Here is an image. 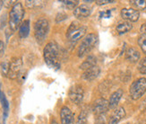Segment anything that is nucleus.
Wrapping results in <instances>:
<instances>
[{
    "mask_svg": "<svg viewBox=\"0 0 146 124\" xmlns=\"http://www.w3.org/2000/svg\"><path fill=\"white\" fill-rule=\"evenodd\" d=\"M60 120L61 124H74V115L68 107L64 106L60 111Z\"/></svg>",
    "mask_w": 146,
    "mask_h": 124,
    "instance_id": "9b49d317",
    "label": "nucleus"
},
{
    "mask_svg": "<svg viewBox=\"0 0 146 124\" xmlns=\"http://www.w3.org/2000/svg\"><path fill=\"white\" fill-rule=\"evenodd\" d=\"M125 116V111L123 107H118L115 109L113 113L110 115L109 124H117Z\"/></svg>",
    "mask_w": 146,
    "mask_h": 124,
    "instance_id": "4468645a",
    "label": "nucleus"
},
{
    "mask_svg": "<svg viewBox=\"0 0 146 124\" xmlns=\"http://www.w3.org/2000/svg\"><path fill=\"white\" fill-rule=\"evenodd\" d=\"M62 3L65 5H66L68 8H72V9H75L77 7L79 1H62Z\"/></svg>",
    "mask_w": 146,
    "mask_h": 124,
    "instance_id": "a878e982",
    "label": "nucleus"
},
{
    "mask_svg": "<svg viewBox=\"0 0 146 124\" xmlns=\"http://www.w3.org/2000/svg\"><path fill=\"white\" fill-rule=\"evenodd\" d=\"M130 96L133 100H138L146 92V79L144 77L138 78L130 86Z\"/></svg>",
    "mask_w": 146,
    "mask_h": 124,
    "instance_id": "423d86ee",
    "label": "nucleus"
},
{
    "mask_svg": "<svg viewBox=\"0 0 146 124\" xmlns=\"http://www.w3.org/2000/svg\"><path fill=\"white\" fill-rule=\"evenodd\" d=\"M87 118H88V111L86 109L82 110V112L78 115V118L76 120L75 124H87Z\"/></svg>",
    "mask_w": 146,
    "mask_h": 124,
    "instance_id": "412c9836",
    "label": "nucleus"
},
{
    "mask_svg": "<svg viewBox=\"0 0 146 124\" xmlns=\"http://www.w3.org/2000/svg\"><path fill=\"white\" fill-rule=\"evenodd\" d=\"M3 5H4V1H1V0H0V10H1V8L3 7Z\"/></svg>",
    "mask_w": 146,
    "mask_h": 124,
    "instance_id": "473e14b6",
    "label": "nucleus"
},
{
    "mask_svg": "<svg viewBox=\"0 0 146 124\" xmlns=\"http://www.w3.org/2000/svg\"><path fill=\"white\" fill-rule=\"evenodd\" d=\"M87 32L86 26H81L76 22H73L69 26L66 32V38L68 41L75 42L84 37Z\"/></svg>",
    "mask_w": 146,
    "mask_h": 124,
    "instance_id": "39448f33",
    "label": "nucleus"
},
{
    "mask_svg": "<svg viewBox=\"0 0 146 124\" xmlns=\"http://www.w3.org/2000/svg\"><path fill=\"white\" fill-rule=\"evenodd\" d=\"M49 32V23L47 19H39L34 24V35L38 42H43Z\"/></svg>",
    "mask_w": 146,
    "mask_h": 124,
    "instance_id": "20e7f679",
    "label": "nucleus"
},
{
    "mask_svg": "<svg viewBox=\"0 0 146 124\" xmlns=\"http://www.w3.org/2000/svg\"><path fill=\"white\" fill-rule=\"evenodd\" d=\"M133 27V25L130 22H127V21H125V22H122V23H119L117 25V32H118V34H126V32H128Z\"/></svg>",
    "mask_w": 146,
    "mask_h": 124,
    "instance_id": "aec40b11",
    "label": "nucleus"
},
{
    "mask_svg": "<svg viewBox=\"0 0 146 124\" xmlns=\"http://www.w3.org/2000/svg\"><path fill=\"white\" fill-rule=\"evenodd\" d=\"M125 60L131 63H136L140 60V52L135 48H129L125 51Z\"/></svg>",
    "mask_w": 146,
    "mask_h": 124,
    "instance_id": "2eb2a0df",
    "label": "nucleus"
},
{
    "mask_svg": "<svg viewBox=\"0 0 146 124\" xmlns=\"http://www.w3.org/2000/svg\"><path fill=\"white\" fill-rule=\"evenodd\" d=\"M110 16H111V10H107V11L100 13V18H110Z\"/></svg>",
    "mask_w": 146,
    "mask_h": 124,
    "instance_id": "bb28decb",
    "label": "nucleus"
},
{
    "mask_svg": "<svg viewBox=\"0 0 146 124\" xmlns=\"http://www.w3.org/2000/svg\"><path fill=\"white\" fill-rule=\"evenodd\" d=\"M140 67H146V57H145V58H143V60L141 61Z\"/></svg>",
    "mask_w": 146,
    "mask_h": 124,
    "instance_id": "2f4dec72",
    "label": "nucleus"
},
{
    "mask_svg": "<svg viewBox=\"0 0 146 124\" xmlns=\"http://www.w3.org/2000/svg\"><path fill=\"white\" fill-rule=\"evenodd\" d=\"M84 90L81 84H74L69 90V98L75 104H80L84 100Z\"/></svg>",
    "mask_w": 146,
    "mask_h": 124,
    "instance_id": "6e6552de",
    "label": "nucleus"
},
{
    "mask_svg": "<svg viewBox=\"0 0 146 124\" xmlns=\"http://www.w3.org/2000/svg\"><path fill=\"white\" fill-rule=\"evenodd\" d=\"M92 14V9L87 5H81L74 10V15L76 18H86Z\"/></svg>",
    "mask_w": 146,
    "mask_h": 124,
    "instance_id": "ddd939ff",
    "label": "nucleus"
},
{
    "mask_svg": "<svg viewBox=\"0 0 146 124\" xmlns=\"http://www.w3.org/2000/svg\"><path fill=\"white\" fill-rule=\"evenodd\" d=\"M140 32H142V34L146 35V23H144L142 24L141 28H140Z\"/></svg>",
    "mask_w": 146,
    "mask_h": 124,
    "instance_id": "7c9ffc66",
    "label": "nucleus"
},
{
    "mask_svg": "<svg viewBox=\"0 0 146 124\" xmlns=\"http://www.w3.org/2000/svg\"><path fill=\"white\" fill-rule=\"evenodd\" d=\"M51 124H58V121H56L55 119H53V120L51 121Z\"/></svg>",
    "mask_w": 146,
    "mask_h": 124,
    "instance_id": "72a5a7b5",
    "label": "nucleus"
},
{
    "mask_svg": "<svg viewBox=\"0 0 146 124\" xmlns=\"http://www.w3.org/2000/svg\"><path fill=\"white\" fill-rule=\"evenodd\" d=\"M96 124H105V122H104L103 121H98Z\"/></svg>",
    "mask_w": 146,
    "mask_h": 124,
    "instance_id": "f704fd0d",
    "label": "nucleus"
},
{
    "mask_svg": "<svg viewBox=\"0 0 146 124\" xmlns=\"http://www.w3.org/2000/svg\"><path fill=\"white\" fill-rule=\"evenodd\" d=\"M100 73V68L99 66L96 65V66L85 70L84 72L82 73V78L86 81H92L95 79V78H97L99 76Z\"/></svg>",
    "mask_w": 146,
    "mask_h": 124,
    "instance_id": "f8f14e48",
    "label": "nucleus"
},
{
    "mask_svg": "<svg viewBox=\"0 0 146 124\" xmlns=\"http://www.w3.org/2000/svg\"><path fill=\"white\" fill-rule=\"evenodd\" d=\"M125 124H130V123H125Z\"/></svg>",
    "mask_w": 146,
    "mask_h": 124,
    "instance_id": "4c0bfd02",
    "label": "nucleus"
},
{
    "mask_svg": "<svg viewBox=\"0 0 146 124\" xmlns=\"http://www.w3.org/2000/svg\"><path fill=\"white\" fill-rule=\"evenodd\" d=\"M109 109H110L109 101L104 99V98H99L93 103L92 112L95 115H97V116L102 115Z\"/></svg>",
    "mask_w": 146,
    "mask_h": 124,
    "instance_id": "1a4fd4ad",
    "label": "nucleus"
},
{
    "mask_svg": "<svg viewBox=\"0 0 146 124\" xmlns=\"http://www.w3.org/2000/svg\"><path fill=\"white\" fill-rule=\"evenodd\" d=\"M5 53V43L0 41V57H2Z\"/></svg>",
    "mask_w": 146,
    "mask_h": 124,
    "instance_id": "c85d7f7f",
    "label": "nucleus"
},
{
    "mask_svg": "<svg viewBox=\"0 0 146 124\" xmlns=\"http://www.w3.org/2000/svg\"><path fill=\"white\" fill-rule=\"evenodd\" d=\"M130 4L132 5H134L136 9L145 10V8H146L145 0H134V1H130Z\"/></svg>",
    "mask_w": 146,
    "mask_h": 124,
    "instance_id": "4be33fe9",
    "label": "nucleus"
},
{
    "mask_svg": "<svg viewBox=\"0 0 146 124\" xmlns=\"http://www.w3.org/2000/svg\"><path fill=\"white\" fill-rule=\"evenodd\" d=\"M96 58H95L94 56H89L86 60L82 62L81 64V66H80V68L82 69V70H87L89 68H91L94 66H96Z\"/></svg>",
    "mask_w": 146,
    "mask_h": 124,
    "instance_id": "a211bd4d",
    "label": "nucleus"
},
{
    "mask_svg": "<svg viewBox=\"0 0 146 124\" xmlns=\"http://www.w3.org/2000/svg\"><path fill=\"white\" fill-rule=\"evenodd\" d=\"M24 13L23 6L20 2H16L11 8L9 13V27L13 32H16L22 24Z\"/></svg>",
    "mask_w": 146,
    "mask_h": 124,
    "instance_id": "f03ea898",
    "label": "nucleus"
},
{
    "mask_svg": "<svg viewBox=\"0 0 146 124\" xmlns=\"http://www.w3.org/2000/svg\"><path fill=\"white\" fill-rule=\"evenodd\" d=\"M110 3H115V1H113V0H99V1H96V4L99 5H104Z\"/></svg>",
    "mask_w": 146,
    "mask_h": 124,
    "instance_id": "cd10ccee",
    "label": "nucleus"
},
{
    "mask_svg": "<svg viewBox=\"0 0 146 124\" xmlns=\"http://www.w3.org/2000/svg\"><path fill=\"white\" fill-rule=\"evenodd\" d=\"M44 60L49 68L54 69H59L61 66L60 52L58 45L54 42H48L43 50Z\"/></svg>",
    "mask_w": 146,
    "mask_h": 124,
    "instance_id": "f257e3e1",
    "label": "nucleus"
},
{
    "mask_svg": "<svg viewBox=\"0 0 146 124\" xmlns=\"http://www.w3.org/2000/svg\"><path fill=\"white\" fill-rule=\"evenodd\" d=\"M143 104H144V105H145V109H146V100L144 101V103H143Z\"/></svg>",
    "mask_w": 146,
    "mask_h": 124,
    "instance_id": "e433bc0d",
    "label": "nucleus"
},
{
    "mask_svg": "<svg viewBox=\"0 0 146 124\" xmlns=\"http://www.w3.org/2000/svg\"><path fill=\"white\" fill-rule=\"evenodd\" d=\"M145 11H146V8H145Z\"/></svg>",
    "mask_w": 146,
    "mask_h": 124,
    "instance_id": "58836bf2",
    "label": "nucleus"
},
{
    "mask_svg": "<svg viewBox=\"0 0 146 124\" xmlns=\"http://www.w3.org/2000/svg\"><path fill=\"white\" fill-rule=\"evenodd\" d=\"M26 6L29 8H36V7H41L45 4V1H25Z\"/></svg>",
    "mask_w": 146,
    "mask_h": 124,
    "instance_id": "5701e85b",
    "label": "nucleus"
},
{
    "mask_svg": "<svg viewBox=\"0 0 146 124\" xmlns=\"http://www.w3.org/2000/svg\"><path fill=\"white\" fill-rule=\"evenodd\" d=\"M23 67V60L21 58H13L10 64H9V72H8V77L11 79H15L18 77L19 74L22 71Z\"/></svg>",
    "mask_w": 146,
    "mask_h": 124,
    "instance_id": "0eeeda50",
    "label": "nucleus"
},
{
    "mask_svg": "<svg viewBox=\"0 0 146 124\" xmlns=\"http://www.w3.org/2000/svg\"><path fill=\"white\" fill-rule=\"evenodd\" d=\"M138 44L143 53L146 54V35L142 34L138 39Z\"/></svg>",
    "mask_w": 146,
    "mask_h": 124,
    "instance_id": "393cba45",
    "label": "nucleus"
},
{
    "mask_svg": "<svg viewBox=\"0 0 146 124\" xmlns=\"http://www.w3.org/2000/svg\"><path fill=\"white\" fill-rule=\"evenodd\" d=\"M0 87H1V86H0ZM0 103L2 104L3 111H4V119H6V117H7L9 113V103L7 99H6L5 94L2 92L1 88H0Z\"/></svg>",
    "mask_w": 146,
    "mask_h": 124,
    "instance_id": "6ab92c4d",
    "label": "nucleus"
},
{
    "mask_svg": "<svg viewBox=\"0 0 146 124\" xmlns=\"http://www.w3.org/2000/svg\"><path fill=\"white\" fill-rule=\"evenodd\" d=\"M137 124H146V121H141V122H139V123H137Z\"/></svg>",
    "mask_w": 146,
    "mask_h": 124,
    "instance_id": "c9c22d12",
    "label": "nucleus"
},
{
    "mask_svg": "<svg viewBox=\"0 0 146 124\" xmlns=\"http://www.w3.org/2000/svg\"><path fill=\"white\" fill-rule=\"evenodd\" d=\"M121 16L127 22H137L140 17V13L135 8H124L121 10Z\"/></svg>",
    "mask_w": 146,
    "mask_h": 124,
    "instance_id": "9d476101",
    "label": "nucleus"
},
{
    "mask_svg": "<svg viewBox=\"0 0 146 124\" xmlns=\"http://www.w3.org/2000/svg\"><path fill=\"white\" fill-rule=\"evenodd\" d=\"M98 42V36L95 34H87L84 41L82 42L80 47L78 49V56L80 58H82L86 56L88 53L94 49Z\"/></svg>",
    "mask_w": 146,
    "mask_h": 124,
    "instance_id": "7ed1b4c3",
    "label": "nucleus"
},
{
    "mask_svg": "<svg viewBox=\"0 0 146 124\" xmlns=\"http://www.w3.org/2000/svg\"><path fill=\"white\" fill-rule=\"evenodd\" d=\"M123 95V90L122 89H118L116 92H114L111 95L110 98L109 100V104H110V109H115L117 104L121 99V97Z\"/></svg>",
    "mask_w": 146,
    "mask_h": 124,
    "instance_id": "dca6fc26",
    "label": "nucleus"
},
{
    "mask_svg": "<svg viewBox=\"0 0 146 124\" xmlns=\"http://www.w3.org/2000/svg\"><path fill=\"white\" fill-rule=\"evenodd\" d=\"M30 34V21L25 20L22 23L19 27V36L22 39H25L29 36Z\"/></svg>",
    "mask_w": 146,
    "mask_h": 124,
    "instance_id": "f3484780",
    "label": "nucleus"
},
{
    "mask_svg": "<svg viewBox=\"0 0 146 124\" xmlns=\"http://www.w3.org/2000/svg\"><path fill=\"white\" fill-rule=\"evenodd\" d=\"M9 61H4L0 65V68H1V74L3 76H7L8 72H9Z\"/></svg>",
    "mask_w": 146,
    "mask_h": 124,
    "instance_id": "b1692460",
    "label": "nucleus"
},
{
    "mask_svg": "<svg viewBox=\"0 0 146 124\" xmlns=\"http://www.w3.org/2000/svg\"><path fill=\"white\" fill-rule=\"evenodd\" d=\"M15 3H16V1H4V5L6 6V7H10V6L13 7Z\"/></svg>",
    "mask_w": 146,
    "mask_h": 124,
    "instance_id": "c756f323",
    "label": "nucleus"
}]
</instances>
